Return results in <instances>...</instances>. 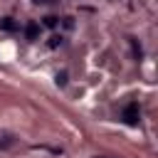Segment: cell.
I'll use <instances>...</instances> for the list:
<instances>
[{
  "instance_id": "6da1fadb",
  "label": "cell",
  "mask_w": 158,
  "mask_h": 158,
  "mask_svg": "<svg viewBox=\"0 0 158 158\" xmlns=\"http://www.w3.org/2000/svg\"><path fill=\"white\" fill-rule=\"evenodd\" d=\"M123 121L128 126H138V104H128L123 109Z\"/></svg>"
},
{
  "instance_id": "7a4b0ae2",
  "label": "cell",
  "mask_w": 158,
  "mask_h": 158,
  "mask_svg": "<svg viewBox=\"0 0 158 158\" xmlns=\"http://www.w3.org/2000/svg\"><path fill=\"white\" fill-rule=\"evenodd\" d=\"M25 37H27L30 42H35V40L40 37V25H37L35 20H30V22L25 25Z\"/></svg>"
},
{
  "instance_id": "3957f363",
  "label": "cell",
  "mask_w": 158,
  "mask_h": 158,
  "mask_svg": "<svg viewBox=\"0 0 158 158\" xmlns=\"http://www.w3.org/2000/svg\"><path fill=\"white\" fill-rule=\"evenodd\" d=\"M0 30H2V32H15V30H17V22H15L12 17H2V20H0Z\"/></svg>"
},
{
  "instance_id": "277c9868",
  "label": "cell",
  "mask_w": 158,
  "mask_h": 158,
  "mask_svg": "<svg viewBox=\"0 0 158 158\" xmlns=\"http://www.w3.org/2000/svg\"><path fill=\"white\" fill-rule=\"evenodd\" d=\"M12 143H15V136H12V133H0V151L10 148Z\"/></svg>"
},
{
  "instance_id": "5b68a950",
  "label": "cell",
  "mask_w": 158,
  "mask_h": 158,
  "mask_svg": "<svg viewBox=\"0 0 158 158\" xmlns=\"http://www.w3.org/2000/svg\"><path fill=\"white\" fill-rule=\"evenodd\" d=\"M59 44H62V37H59V35H52V37H49V42H47V47H52V49H54V47H59Z\"/></svg>"
},
{
  "instance_id": "8992f818",
  "label": "cell",
  "mask_w": 158,
  "mask_h": 158,
  "mask_svg": "<svg viewBox=\"0 0 158 158\" xmlns=\"http://www.w3.org/2000/svg\"><path fill=\"white\" fill-rule=\"evenodd\" d=\"M54 81H57V86H64V84H67V72H59Z\"/></svg>"
},
{
  "instance_id": "52a82bcc",
  "label": "cell",
  "mask_w": 158,
  "mask_h": 158,
  "mask_svg": "<svg viewBox=\"0 0 158 158\" xmlns=\"http://www.w3.org/2000/svg\"><path fill=\"white\" fill-rule=\"evenodd\" d=\"M44 25H47V27H57V17H54V15H47V17H44Z\"/></svg>"
},
{
  "instance_id": "ba28073f",
  "label": "cell",
  "mask_w": 158,
  "mask_h": 158,
  "mask_svg": "<svg viewBox=\"0 0 158 158\" xmlns=\"http://www.w3.org/2000/svg\"><path fill=\"white\" fill-rule=\"evenodd\" d=\"M128 42H131V47H133V57L138 59V57H141V47L136 44V40H128Z\"/></svg>"
},
{
  "instance_id": "9c48e42d",
  "label": "cell",
  "mask_w": 158,
  "mask_h": 158,
  "mask_svg": "<svg viewBox=\"0 0 158 158\" xmlns=\"http://www.w3.org/2000/svg\"><path fill=\"white\" fill-rule=\"evenodd\" d=\"M32 2H35V5H47L49 0H32Z\"/></svg>"
}]
</instances>
